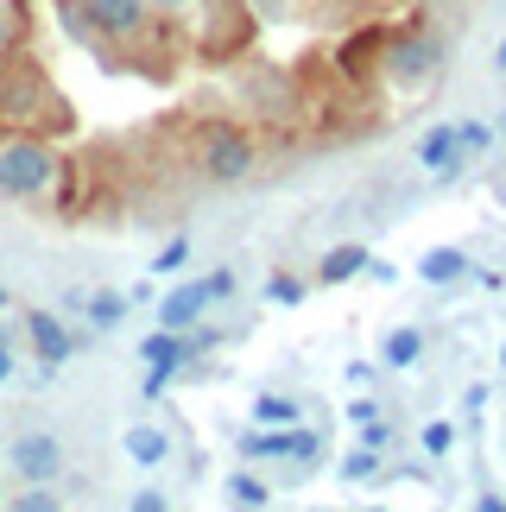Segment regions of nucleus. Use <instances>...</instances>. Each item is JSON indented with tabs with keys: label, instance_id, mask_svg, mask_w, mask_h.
Here are the masks:
<instances>
[{
	"label": "nucleus",
	"instance_id": "1",
	"mask_svg": "<svg viewBox=\"0 0 506 512\" xmlns=\"http://www.w3.org/2000/svg\"><path fill=\"white\" fill-rule=\"evenodd\" d=\"M51 184H57V152L45 140H32V133L0 140V196H7V203H32V196H45Z\"/></svg>",
	"mask_w": 506,
	"mask_h": 512
},
{
	"label": "nucleus",
	"instance_id": "2",
	"mask_svg": "<svg viewBox=\"0 0 506 512\" xmlns=\"http://www.w3.org/2000/svg\"><path fill=\"white\" fill-rule=\"evenodd\" d=\"M437 64H443V38L437 32H399V38L380 45V70L393 76V83H405V89L431 83Z\"/></svg>",
	"mask_w": 506,
	"mask_h": 512
},
{
	"label": "nucleus",
	"instance_id": "3",
	"mask_svg": "<svg viewBox=\"0 0 506 512\" xmlns=\"http://www.w3.org/2000/svg\"><path fill=\"white\" fill-rule=\"evenodd\" d=\"M197 165H203L209 184H241V177H253V140L241 127H209Z\"/></svg>",
	"mask_w": 506,
	"mask_h": 512
},
{
	"label": "nucleus",
	"instance_id": "4",
	"mask_svg": "<svg viewBox=\"0 0 506 512\" xmlns=\"http://www.w3.org/2000/svg\"><path fill=\"white\" fill-rule=\"evenodd\" d=\"M7 462L19 481H57L64 475V443L51 437V430H19L7 443Z\"/></svg>",
	"mask_w": 506,
	"mask_h": 512
},
{
	"label": "nucleus",
	"instance_id": "5",
	"mask_svg": "<svg viewBox=\"0 0 506 512\" xmlns=\"http://www.w3.org/2000/svg\"><path fill=\"white\" fill-rule=\"evenodd\" d=\"M26 336L38 348V367H64L76 348H83V336H70L64 317H51V310H26Z\"/></svg>",
	"mask_w": 506,
	"mask_h": 512
},
{
	"label": "nucleus",
	"instance_id": "6",
	"mask_svg": "<svg viewBox=\"0 0 506 512\" xmlns=\"http://www.w3.org/2000/svg\"><path fill=\"white\" fill-rule=\"evenodd\" d=\"M209 304H216V291H209V279L171 285L165 298H159V323H165V329H178V336H184V329H197V323H203V310H209Z\"/></svg>",
	"mask_w": 506,
	"mask_h": 512
},
{
	"label": "nucleus",
	"instance_id": "7",
	"mask_svg": "<svg viewBox=\"0 0 506 512\" xmlns=\"http://www.w3.org/2000/svg\"><path fill=\"white\" fill-rule=\"evenodd\" d=\"M89 32L102 38H140L146 32V0H83Z\"/></svg>",
	"mask_w": 506,
	"mask_h": 512
},
{
	"label": "nucleus",
	"instance_id": "8",
	"mask_svg": "<svg viewBox=\"0 0 506 512\" xmlns=\"http://www.w3.org/2000/svg\"><path fill=\"white\" fill-rule=\"evenodd\" d=\"M418 165H424V171H437V177H462L469 152H462V140H456V121L424 133V140H418Z\"/></svg>",
	"mask_w": 506,
	"mask_h": 512
},
{
	"label": "nucleus",
	"instance_id": "9",
	"mask_svg": "<svg viewBox=\"0 0 506 512\" xmlns=\"http://www.w3.org/2000/svg\"><path fill=\"white\" fill-rule=\"evenodd\" d=\"M469 253H462V247H431V253H424V260H418V279L424 285H456V279H469Z\"/></svg>",
	"mask_w": 506,
	"mask_h": 512
},
{
	"label": "nucleus",
	"instance_id": "10",
	"mask_svg": "<svg viewBox=\"0 0 506 512\" xmlns=\"http://www.w3.org/2000/svg\"><path fill=\"white\" fill-rule=\"evenodd\" d=\"M140 361H146V367H178V373H184V367H190V342L178 336V329L159 323V329L140 342Z\"/></svg>",
	"mask_w": 506,
	"mask_h": 512
},
{
	"label": "nucleus",
	"instance_id": "11",
	"mask_svg": "<svg viewBox=\"0 0 506 512\" xmlns=\"http://www.w3.org/2000/svg\"><path fill=\"white\" fill-rule=\"evenodd\" d=\"M121 449H127V462H140V468H159L165 456H171V437L159 424H133L127 437H121Z\"/></svg>",
	"mask_w": 506,
	"mask_h": 512
},
{
	"label": "nucleus",
	"instance_id": "12",
	"mask_svg": "<svg viewBox=\"0 0 506 512\" xmlns=\"http://www.w3.org/2000/svg\"><path fill=\"white\" fill-rule=\"evenodd\" d=\"M367 260H374L367 247H329L323 266H317V285H348V279H361Z\"/></svg>",
	"mask_w": 506,
	"mask_h": 512
},
{
	"label": "nucleus",
	"instance_id": "13",
	"mask_svg": "<svg viewBox=\"0 0 506 512\" xmlns=\"http://www.w3.org/2000/svg\"><path fill=\"white\" fill-rule=\"evenodd\" d=\"M380 361L386 367H418L424 361V329H386V342H380Z\"/></svg>",
	"mask_w": 506,
	"mask_h": 512
},
{
	"label": "nucleus",
	"instance_id": "14",
	"mask_svg": "<svg viewBox=\"0 0 506 512\" xmlns=\"http://www.w3.org/2000/svg\"><path fill=\"white\" fill-rule=\"evenodd\" d=\"M83 317H89V329H114V323L127 317V298H121V291H89Z\"/></svg>",
	"mask_w": 506,
	"mask_h": 512
},
{
	"label": "nucleus",
	"instance_id": "15",
	"mask_svg": "<svg viewBox=\"0 0 506 512\" xmlns=\"http://www.w3.org/2000/svg\"><path fill=\"white\" fill-rule=\"evenodd\" d=\"M317 456H323V430L285 424V456H279V462H317Z\"/></svg>",
	"mask_w": 506,
	"mask_h": 512
},
{
	"label": "nucleus",
	"instance_id": "16",
	"mask_svg": "<svg viewBox=\"0 0 506 512\" xmlns=\"http://www.w3.org/2000/svg\"><path fill=\"white\" fill-rule=\"evenodd\" d=\"M228 500L235 506H272V487L253 475V468H235V475H228Z\"/></svg>",
	"mask_w": 506,
	"mask_h": 512
},
{
	"label": "nucleus",
	"instance_id": "17",
	"mask_svg": "<svg viewBox=\"0 0 506 512\" xmlns=\"http://www.w3.org/2000/svg\"><path fill=\"white\" fill-rule=\"evenodd\" d=\"M253 418L260 424H298V399H291V392H260V399H253Z\"/></svg>",
	"mask_w": 506,
	"mask_h": 512
},
{
	"label": "nucleus",
	"instance_id": "18",
	"mask_svg": "<svg viewBox=\"0 0 506 512\" xmlns=\"http://www.w3.org/2000/svg\"><path fill=\"white\" fill-rule=\"evenodd\" d=\"M418 449H424L431 462H443V456L456 449V424H450V418H431V424L418 430Z\"/></svg>",
	"mask_w": 506,
	"mask_h": 512
},
{
	"label": "nucleus",
	"instance_id": "19",
	"mask_svg": "<svg viewBox=\"0 0 506 512\" xmlns=\"http://www.w3.org/2000/svg\"><path fill=\"white\" fill-rule=\"evenodd\" d=\"M304 291L310 285L298 279V272H272V279H266V304H285L291 310V304H304Z\"/></svg>",
	"mask_w": 506,
	"mask_h": 512
},
{
	"label": "nucleus",
	"instance_id": "20",
	"mask_svg": "<svg viewBox=\"0 0 506 512\" xmlns=\"http://www.w3.org/2000/svg\"><path fill=\"white\" fill-rule=\"evenodd\" d=\"M374 475H380V449H367V443H361L355 456H342V481H361V487H367Z\"/></svg>",
	"mask_w": 506,
	"mask_h": 512
},
{
	"label": "nucleus",
	"instance_id": "21",
	"mask_svg": "<svg viewBox=\"0 0 506 512\" xmlns=\"http://www.w3.org/2000/svg\"><path fill=\"white\" fill-rule=\"evenodd\" d=\"M190 260V234H171V241L159 247V253H152V272H159V279H165V272H178Z\"/></svg>",
	"mask_w": 506,
	"mask_h": 512
},
{
	"label": "nucleus",
	"instance_id": "22",
	"mask_svg": "<svg viewBox=\"0 0 506 512\" xmlns=\"http://www.w3.org/2000/svg\"><path fill=\"white\" fill-rule=\"evenodd\" d=\"M456 140H462V152H488L494 146V127L488 121H456Z\"/></svg>",
	"mask_w": 506,
	"mask_h": 512
},
{
	"label": "nucleus",
	"instance_id": "23",
	"mask_svg": "<svg viewBox=\"0 0 506 512\" xmlns=\"http://www.w3.org/2000/svg\"><path fill=\"white\" fill-rule=\"evenodd\" d=\"M13 506H19V512H51V506H57V494H51L45 481H32V487H26V494H19Z\"/></svg>",
	"mask_w": 506,
	"mask_h": 512
},
{
	"label": "nucleus",
	"instance_id": "24",
	"mask_svg": "<svg viewBox=\"0 0 506 512\" xmlns=\"http://www.w3.org/2000/svg\"><path fill=\"white\" fill-rule=\"evenodd\" d=\"M171 380H178V367H146V380H140V392H146V399H159V392H165Z\"/></svg>",
	"mask_w": 506,
	"mask_h": 512
},
{
	"label": "nucleus",
	"instance_id": "25",
	"mask_svg": "<svg viewBox=\"0 0 506 512\" xmlns=\"http://www.w3.org/2000/svg\"><path fill=\"white\" fill-rule=\"evenodd\" d=\"M361 443L367 449H386V443H393V430H386L380 418H361Z\"/></svg>",
	"mask_w": 506,
	"mask_h": 512
},
{
	"label": "nucleus",
	"instance_id": "26",
	"mask_svg": "<svg viewBox=\"0 0 506 512\" xmlns=\"http://www.w3.org/2000/svg\"><path fill=\"white\" fill-rule=\"evenodd\" d=\"M342 380L367 392V386H374V380H380V373H374V361H348V373H342Z\"/></svg>",
	"mask_w": 506,
	"mask_h": 512
},
{
	"label": "nucleus",
	"instance_id": "27",
	"mask_svg": "<svg viewBox=\"0 0 506 512\" xmlns=\"http://www.w3.org/2000/svg\"><path fill=\"white\" fill-rule=\"evenodd\" d=\"M171 500L159 494V487H140V494H133V512H165Z\"/></svg>",
	"mask_w": 506,
	"mask_h": 512
},
{
	"label": "nucleus",
	"instance_id": "28",
	"mask_svg": "<svg viewBox=\"0 0 506 512\" xmlns=\"http://www.w3.org/2000/svg\"><path fill=\"white\" fill-rule=\"evenodd\" d=\"M367 279H374V285H393L399 266H393V260H367Z\"/></svg>",
	"mask_w": 506,
	"mask_h": 512
},
{
	"label": "nucleus",
	"instance_id": "29",
	"mask_svg": "<svg viewBox=\"0 0 506 512\" xmlns=\"http://www.w3.org/2000/svg\"><path fill=\"white\" fill-rule=\"evenodd\" d=\"M7 380H13V336L0 329V386H7Z\"/></svg>",
	"mask_w": 506,
	"mask_h": 512
},
{
	"label": "nucleus",
	"instance_id": "30",
	"mask_svg": "<svg viewBox=\"0 0 506 512\" xmlns=\"http://www.w3.org/2000/svg\"><path fill=\"white\" fill-rule=\"evenodd\" d=\"M7 45H13V19L0 13V57H7Z\"/></svg>",
	"mask_w": 506,
	"mask_h": 512
},
{
	"label": "nucleus",
	"instance_id": "31",
	"mask_svg": "<svg viewBox=\"0 0 506 512\" xmlns=\"http://www.w3.org/2000/svg\"><path fill=\"white\" fill-rule=\"evenodd\" d=\"M159 7H171V13H178V7H184V0H159Z\"/></svg>",
	"mask_w": 506,
	"mask_h": 512
},
{
	"label": "nucleus",
	"instance_id": "32",
	"mask_svg": "<svg viewBox=\"0 0 506 512\" xmlns=\"http://www.w3.org/2000/svg\"><path fill=\"white\" fill-rule=\"evenodd\" d=\"M7 304H13V298H7V285H0V310H7Z\"/></svg>",
	"mask_w": 506,
	"mask_h": 512
},
{
	"label": "nucleus",
	"instance_id": "33",
	"mask_svg": "<svg viewBox=\"0 0 506 512\" xmlns=\"http://www.w3.org/2000/svg\"><path fill=\"white\" fill-rule=\"evenodd\" d=\"M500 76H506V45H500Z\"/></svg>",
	"mask_w": 506,
	"mask_h": 512
},
{
	"label": "nucleus",
	"instance_id": "34",
	"mask_svg": "<svg viewBox=\"0 0 506 512\" xmlns=\"http://www.w3.org/2000/svg\"><path fill=\"white\" fill-rule=\"evenodd\" d=\"M500 367H506V342H500Z\"/></svg>",
	"mask_w": 506,
	"mask_h": 512
},
{
	"label": "nucleus",
	"instance_id": "35",
	"mask_svg": "<svg viewBox=\"0 0 506 512\" xmlns=\"http://www.w3.org/2000/svg\"><path fill=\"white\" fill-rule=\"evenodd\" d=\"M0 500H7V494H0Z\"/></svg>",
	"mask_w": 506,
	"mask_h": 512
}]
</instances>
